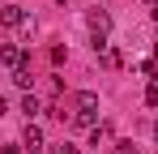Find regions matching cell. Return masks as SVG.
Segmentation results:
<instances>
[{
  "mask_svg": "<svg viewBox=\"0 0 158 154\" xmlns=\"http://www.w3.org/2000/svg\"><path fill=\"white\" fill-rule=\"evenodd\" d=\"M13 81H17L22 90H30V86H34V73H30V60H26V64H17V69H13Z\"/></svg>",
  "mask_w": 158,
  "mask_h": 154,
  "instance_id": "cell-6",
  "label": "cell"
},
{
  "mask_svg": "<svg viewBox=\"0 0 158 154\" xmlns=\"http://www.w3.org/2000/svg\"><path fill=\"white\" fill-rule=\"evenodd\" d=\"M4 111H9V107H4V99H0V116H4Z\"/></svg>",
  "mask_w": 158,
  "mask_h": 154,
  "instance_id": "cell-12",
  "label": "cell"
},
{
  "mask_svg": "<svg viewBox=\"0 0 158 154\" xmlns=\"http://www.w3.org/2000/svg\"><path fill=\"white\" fill-rule=\"evenodd\" d=\"M111 137V124H94V137H90V146H98V141H107Z\"/></svg>",
  "mask_w": 158,
  "mask_h": 154,
  "instance_id": "cell-8",
  "label": "cell"
},
{
  "mask_svg": "<svg viewBox=\"0 0 158 154\" xmlns=\"http://www.w3.org/2000/svg\"><path fill=\"white\" fill-rule=\"evenodd\" d=\"M90 34H94V51L107 47V34H111V17H107V9H90Z\"/></svg>",
  "mask_w": 158,
  "mask_h": 154,
  "instance_id": "cell-2",
  "label": "cell"
},
{
  "mask_svg": "<svg viewBox=\"0 0 158 154\" xmlns=\"http://www.w3.org/2000/svg\"><path fill=\"white\" fill-rule=\"evenodd\" d=\"M73 107H77L73 111V124L77 128H94L98 124V94L94 90H81L77 99H73Z\"/></svg>",
  "mask_w": 158,
  "mask_h": 154,
  "instance_id": "cell-1",
  "label": "cell"
},
{
  "mask_svg": "<svg viewBox=\"0 0 158 154\" xmlns=\"http://www.w3.org/2000/svg\"><path fill=\"white\" fill-rule=\"evenodd\" d=\"M145 107H158V81L145 86Z\"/></svg>",
  "mask_w": 158,
  "mask_h": 154,
  "instance_id": "cell-9",
  "label": "cell"
},
{
  "mask_svg": "<svg viewBox=\"0 0 158 154\" xmlns=\"http://www.w3.org/2000/svg\"><path fill=\"white\" fill-rule=\"evenodd\" d=\"M154 141H158V120H154Z\"/></svg>",
  "mask_w": 158,
  "mask_h": 154,
  "instance_id": "cell-13",
  "label": "cell"
},
{
  "mask_svg": "<svg viewBox=\"0 0 158 154\" xmlns=\"http://www.w3.org/2000/svg\"><path fill=\"white\" fill-rule=\"evenodd\" d=\"M30 56L22 47H17V43H4V47H0V64H9V69H17V64H26Z\"/></svg>",
  "mask_w": 158,
  "mask_h": 154,
  "instance_id": "cell-5",
  "label": "cell"
},
{
  "mask_svg": "<svg viewBox=\"0 0 158 154\" xmlns=\"http://www.w3.org/2000/svg\"><path fill=\"white\" fill-rule=\"evenodd\" d=\"M30 17H26V9H17V4H4L0 9V26L4 30H17V26H26Z\"/></svg>",
  "mask_w": 158,
  "mask_h": 154,
  "instance_id": "cell-3",
  "label": "cell"
},
{
  "mask_svg": "<svg viewBox=\"0 0 158 154\" xmlns=\"http://www.w3.org/2000/svg\"><path fill=\"white\" fill-rule=\"evenodd\" d=\"M22 146H26L30 154H39V150H43V128L34 124V120H26V133H22Z\"/></svg>",
  "mask_w": 158,
  "mask_h": 154,
  "instance_id": "cell-4",
  "label": "cell"
},
{
  "mask_svg": "<svg viewBox=\"0 0 158 154\" xmlns=\"http://www.w3.org/2000/svg\"><path fill=\"white\" fill-rule=\"evenodd\" d=\"M115 154H141V150H137V146H132L128 137H124V141H115Z\"/></svg>",
  "mask_w": 158,
  "mask_h": 154,
  "instance_id": "cell-10",
  "label": "cell"
},
{
  "mask_svg": "<svg viewBox=\"0 0 158 154\" xmlns=\"http://www.w3.org/2000/svg\"><path fill=\"white\" fill-rule=\"evenodd\" d=\"M60 154H81L77 146H69V141H64V146H60Z\"/></svg>",
  "mask_w": 158,
  "mask_h": 154,
  "instance_id": "cell-11",
  "label": "cell"
},
{
  "mask_svg": "<svg viewBox=\"0 0 158 154\" xmlns=\"http://www.w3.org/2000/svg\"><path fill=\"white\" fill-rule=\"evenodd\" d=\"M22 111H26V120H34L43 107H39V99H34V94H26V99H22Z\"/></svg>",
  "mask_w": 158,
  "mask_h": 154,
  "instance_id": "cell-7",
  "label": "cell"
}]
</instances>
